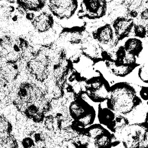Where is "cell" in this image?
I'll use <instances>...</instances> for the list:
<instances>
[{"mask_svg": "<svg viewBox=\"0 0 148 148\" xmlns=\"http://www.w3.org/2000/svg\"><path fill=\"white\" fill-rule=\"evenodd\" d=\"M147 66L146 63L144 65H142L138 69V75L139 79L142 80L143 83L147 84L148 83V77H147Z\"/></svg>", "mask_w": 148, "mask_h": 148, "instance_id": "21", "label": "cell"}, {"mask_svg": "<svg viewBox=\"0 0 148 148\" xmlns=\"http://www.w3.org/2000/svg\"><path fill=\"white\" fill-rule=\"evenodd\" d=\"M0 146L2 148H18V144L14 136L10 134L0 140Z\"/></svg>", "mask_w": 148, "mask_h": 148, "instance_id": "20", "label": "cell"}, {"mask_svg": "<svg viewBox=\"0 0 148 148\" xmlns=\"http://www.w3.org/2000/svg\"><path fill=\"white\" fill-rule=\"evenodd\" d=\"M106 107L123 116L134 111L142 103L135 88L127 82H119L110 86Z\"/></svg>", "mask_w": 148, "mask_h": 148, "instance_id": "1", "label": "cell"}, {"mask_svg": "<svg viewBox=\"0 0 148 148\" xmlns=\"http://www.w3.org/2000/svg\"><path fill=\"white\" fill-rule=\"evenodd\" d=\"M68 115L73 126L86 128L93 124L96 116L94 108L86 102L83 97L74 96L67 106Z\"/></svg>", "mask_w": 148, "mask_h": 148, "instance_id": "3", "label": "cell"}, {"mask_svg": "<svg viewBox=\"0 0 148 148\" xmlns=\"http://www.w3.org/2000/svg\"><path fill=\"white\" fill-rule=\"evenodd\" d=\"M45 95V93L35 83L23 82L16 90L13 103L20 110L28 103L46 99Z\"/></svg>", "mask_w": 148, "mask_h": 148, "instance_id": "5", "label": "cell"}, {"mask_svg": "<svg viewBox=\"0 0 148 148\" xmlns=\"http://www.w3.org/2000/svg\"><path fill=\"white\" fill-rule=\"evenodd\" d=\"M108 9V1L103 0L82 1L80 9L77 12L79 18L95 20L105 16Z\"/></svg>", "mask_w": 148, "mask_h": 148, "instance_id": "6", "label": "cell"}, {"mask_svg": "<svg viewBox=\"0 0 148 148\" xmlns=\"http://www.w3.org/2000/svg\"><path fill=\"white\" fill-rule=\"evenodd\" d=\"M116 113L107 107H102L101 104L98 105V119L100 124L105 125L112 132L114 133L113 124Z\"/></svg>", "mask_w": 148, "mask_h": 148, "instance_id": "14", "label": "cell"}, {"mask_svg": "<svg viewBox=\"0 0 148 148\" xmlns=\"http://www.w3.org/2000/svg\"><path fill=\"white\" fill-rule=\"evenodd\" d=\"M31 24L36 32L45 33L53 27L54 20L51 13L47 12H42L35 16L31 21Z\"/></svg>", "mask_w": 148, "mask_h": 148, "instance_id": "12", "label": "cell"}, {"mask_svg": "<svg viewBox=\"0 0 148 148\" xmlns=\"http://www.w3.org/2000/svg\"><path fill=\"white\" fill-rule=\"evenodd\" d=\"M123 47L128 54L138 57L142 52L143 46L142 40L137 38L132 37L127 39Z\"/></svg>", "mask_w": 148, "mask_h": 148, "instance_id": "17", "label": "cell"}, {"mask_svg": "<svg viewBox=\"0 0 148 148\" xmlns=\"http://www.w3.org/2000/svg\"><path fill=\"white\" fill-rule=\"evenodd\" d=\"M106 68L109 72L114 75L124 77L130 74L137 66H139V64H127V63H117L113 61H105Z\"/></svg>", "mask_w": 148, "mask_h": 148, "instance_id": "13", "label": "cell"}, {"mask_svg": "<svg viewBox=\"0 0 148 148\" xmlns=\"http://www.w3.org/2000/svg\"><path fill=\"white\" fill-rule=\"evenodd\" d=\"M21 145L23 148H36L35 143L30 136L24 138L21 141Z\"/></svg>", "mask_w": 148, "mask_h": 148, "instance_id": "22", "label": "cell"}, {"mask_svg": "<svg viewBox=\"0 0 148 148\" xmlns=\"http://www.w3.org/2000/svg\"><path fill=\"white\" fill-rule=\"evenodd\" d=\"M73 69V63L67 57L65 49H61L53 65L52 72L54 80L64 88L66 78Z\"/></svg>", "mask_w": 148, "mask_h": 148, "instance_id": "7", "label": "cell"}, {"mask_svg": "<svg viewBox=\"0 0 148 148\" xmlns=\"http://www.w3.org/2000/svg\"><path fill=\"white\" fill-rule=\"evenodd\" d=\"M147 148H148V147H147Z\"/></svg>", "mask_w": 148, "mask_h": 148, "instance_id": "27", "label": "cell"}, {"mask_svg": "<svg viewBox=\"0 0 148 148\" xmlns=\"http://www.w3.org/2000/svg\"><path fill=\"white\" fill-rule=\"evenodd\" d=\"M50 63L51 59L45 50L39 49L32 53V57L27 62L26 69L35 79L43 83L49 76Z\"/></svg>", "mask_w": 148, "mask_h": 148, "instance_id": "4", "label": "cell"}, {"mask_svg": "<svg viewBox=\"0 0 148 148\" xmlns=\"http://www.w3.org/2000/svg\"><path fill=\"white\" fill-rule=\"evenodd\" d=\"M139 95L140 98L143 99L145 101H147V86H142L139 91Z\"/></svg>", "mask_w": 148, "mask_h": 148, "instance_id": "24", "label": "cell"}, {"mask_svg": "<svg viewBox=\"0 0 148 148\" xmlns=\"http://www.w3.org/2000/svg\"><path fill=\"white\" fill-rule=\"evenodd\" d=\"M125 148H147V121L128 124L114 133Z\"/></svg>", "mask_w": 148, "mask_h": 148, "instance_id": "2", "label": "cell"}, {"mask_svg": "<svg viewBox=\"0 0 148 148\" xmlns=\"http://www.w3.org/2000/svg\"><path fill=\"white\" fill-rule=\"evenodd\" d=\"M1 114H0V117H1Z\"/></svg>", "mask_w": 148, "mask_h": 148, "instance_id": "26", "label": "cell"}, {"mask_svg": "<svg viewBox=\"0 0 148 148\" xmlns=\"http://www.w3.org/2000/svg\"><path fill=\"white\" fill-rule=\"evenodd\" d=\"M91 38L105 51L113 49L118 42L110 24L104 23L91 32Z\"/></svg>", "mask_w": 148, "mask_h": 148, "instance_id": "9", "label": "cell"}, {"mask_svg": "<svg viewBox=\"0 0 148 148\" xmlns=\"http://www.w3.org/2000/svg\"><path fill=\"white\" fill-rule=\"evenodd\" d=\"M132 32L135 38L145 39L147 36V24L142 22L135 23L132 28Z\"/></svg>", "mask_w": 148, "mask_h": 148, "instance_id": "19", "label": "cell"}, {"mask_svg": "<svg viewBox=\"0 0 148 148\" xmlns=\"http://www.w3.org/2000/svg\"><path fill=\"white\" fill-rule=\"evenodd\" d=\"M109 85L106 79L100 73L98 76L86 79L84 84L85 94L94 93Z\"/></svg>", "mask_w": 148, "mask_h": 148, "instance_id": "15", "label": "cell"}, {"mask_svg": "<svg viewBox=\"0 0 148 148\" xmlns=\"http://www.w3.org/2000/svg\"><path fill=\"white\" fill-rule=\"evenodd\" d=\"M138 18H139L140 22L147 24L148 20V8L147 6L144 7L140 13H139V16Z\"/></svg>", "mask_w": 148, "mask_h": 148, "instance_id": "23", "label": "cell"}, {"mask_svg": "<svg viewBox=\"0 0 148 148\" xmlns=\"http://www.w3.org/2000/svg\"><path fill=\"white\" fill-rule=\"evenodd\" d=\"M25 18L29 20V21H32V20L34 18V17H35V14L33 13V12H27L25 14Z\"/></svg>", "mask_w": 148, "mask_h": 148, "instance_id": "25", "label": "cell"}, {"mask_svg": "<svg viewBox=\"0 0 148 148\" xmlns=\"http://www.w3.org/2000/svg\"><path fill=\"white\" fill-rule=\"evenodd\" d=\"M48 8L51 14L60 20L69 19L76 13L78 1L76 0H50Z\"/></svg>", "mask_w": 148, "mask_h": 148, "instance_id": "8", "label": "cell"}, {"mask_svg": "<svg viewBox=\"0 0 148 148\" xmlns=\"http://www.w3.org/2000/svg\"><path fill=\"white\" fill-rule=\"evenodd\" d=\"M18 6L23 9L27 12H38L40 11L46 5L47 2L43 0H23L17 1L16 2Z\"/></svg>", "mask_w": 148, "mask_h": 148, "instance_id": "18", "label": "cell"}, {"mask_svg": "<svg viewBox=\"0 0 148 148\" xmlns=\"http://www.w3.org/2000/svg\"><path fill=\"white\" fill-rule=\"evenodd\" d=\"M0 74L2 78L8 83L14 81L20 74V70L17 64L6 62L0 69Z\"/></svg>", "mask_w": 148, "mask_h": 148, "instance_id": "16", "label": "cell"}, {"mask_svg": "<svg viewBox=\"0 0 148 148\" xmlns=\"http://www.w3.org/2000/svg\"><path fill=\"white\" fill-rule=\"evenodd\" d=\"M81 54L91 60L94 64L100 61H111L108 51L104 50L99 44L90 35L81 45Z\"/></svg>", "mask_w": 148, "mask_h": 148, "instance_id": "10", "label": "cell"}, {"mask_svg": "<svg viewBox=\"0 0 148 148\" xmlns=\"http://www.w3.org/2000/svg\"><path fill=\"white\" fill-rule=\"evenodd\" d=\"M134 25V20L127 16H117L113 20L111 25L118 43L129 36Z\"/></svg>", "mask_w": 148, "mask_h": 148, "instance_id": "11", "label": "cell"}]
</instances>
